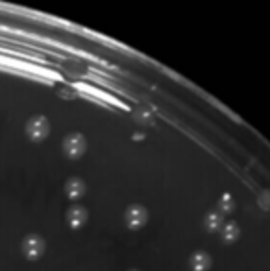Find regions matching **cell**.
Segmentation results:
<instances>
[{"label": "cell", "mask_w": 270, "mask_h": 271, "mask_svg": "<svg viewBox=\"0 0 270 271\" xmlns=\"http://www.w3.org/2000/svg\"><path fill=\"white\" fill-rule=\"evenodd\" d=\"M146 221H148V212H146V208L143 205H130L126 208L124 223L128 229L137 231V229L146 225Z\"/></svg>", "instance_id": "cell-1"}, {"label": "cell", "mask_w": 270, "mask_h": 271, "mask_svg": "<svg viewBox=\"0 0 270 271\" xmlns=\"http://www.w3.org/2000/svg\"><path fill=\"white\" fill-rule=\"evenodd\" d=\"M22 249H24V255H26L28 258L35 260V258H39L41 255H43V251H45V242H43L41 236L32 234V236H28V238L24 240Z\"/></svg>", "instance_id": "cell-2"}, {"label": "cell", "mask_w": 270, "mask_h": 271, "mask_svg": "<svg viewBox=\"0 0 270 271\" xmlns=\"http://www.w3.org/2000/svg\"><path fill=\"white\" fill-rule=\"evenodd\" d=\"M67 221H69V225L73 227V229H80V227L86 225L87 221V210L84 206L80 205H74L69 208V212H67Z\"/></svg>", "instance_id": "cell-3"}, {"label": "cell", "mask_w": 270, "mask_h": 271, "mask_svg": "<svg viewBox=\"0 0 270 271\" xmlns=\"http://www.w3.org/2000/svg\"><path fill=\"white\" fill-rule=\"evenodd\" d=\"M65 194L71 200H80L86 194V183L82 179H78V177L69 179V183L65 185Z\"/></svg>", "instance_id": "cell-6"}, {"label": "cell", "mask_w": 270, "mask_h": 271, "mask_svg": "<svg viewBox=\"0 0 270 271\" xmlns=\"http://www.w3.org/2000/svg\"><path fill=\"white\" fill-rule=\"evenodd\" d=\"M204 225H205V231L207 232L220 231V227L224 225V216L218 212V210H211V212L205 216Z\"/></svg>", "instance_id": "cell-7"}, {"label": "cell", "mask_w": 270, "mask_h": 271, "mask_svg": "<svg viewBox=\"0 0 270 271\" xmlns=\"http://www.w3.org/2000/svg\"><path fill=\"white\" fill-rule=\"evenodd\" d=\"M233 208H235V200H233V196H231V194H222L217 201V210L224 216V214L233 212Z\"/></svg>", "instance_id": "cell-9"}, {"label": "cell", "mask_w": 270, "mask_h": 271, "mask_svg": "<svg viewBox=\"0 0 270 271\" xmlns=\"http://www.w3.org/2000/svg\"><path fill=\"white\" fill-rule=\"evenodd\" d=\"M259 205L263 206L265 210H270V192H263V196L259 198Z\"/></svg>", "instance_id": "cell-10"}, {"label": "cell", "mask_w": 270, "mask_h": 271, "mask_svg": "<svg viewBox=\"0 0 270 271\" xmlns=\"http://www.w3.org/2000/svg\"><path fill=\"white\" fill-rule=\"evenodd\" d=\"M239 232L241 231H239V225L235 221H228V223L220 227V236H222L224 244H233L239 238Z\"/></svg>", "instance_id": "cell-8"}, {"label": "cell", "mask_w": 270, "mask_h": 271, "mask_svg": "<svg viewBox=\"0 0 270 271\" xmlns=\"http://www.w3.org/2000/svg\"><path fill=\"white\" fill-rule=\"evenodd\" d=\"M189 268L191 271H207L211 268V257L205 251L192 253L189 258Z\"/></svg>", "instance_id": "cell-4"}, {"label": "cell", "mask_w": 270, "mask_h": 271, "mask_svg": "<svg viewBox=\"0 0 270 271\" xmlns=\"http://www.w3.org/2000/svg\"><path fill=\"white\" fill-rule=\"evenodd\" d=\"M84 149H86V142H84V138L80 135H73L65 142V153L69 157H73V159L80 157V155L84 153Z\"/></svg>", "instance_id": "cell-5"}, {"label": "cell", "mask_w": 270, "mask_h": 271, "mask_svg": "<svg viewBox=\"0 0 270 271\" xmlns=\"http://www.w3.org/2000/svg\"><path fill=\"white\" fill-rule=\"evenodd\" d=\"M130 271H137V270H130Z\"/></svg>", "instance_id": "cell-11"}]
</instances>
